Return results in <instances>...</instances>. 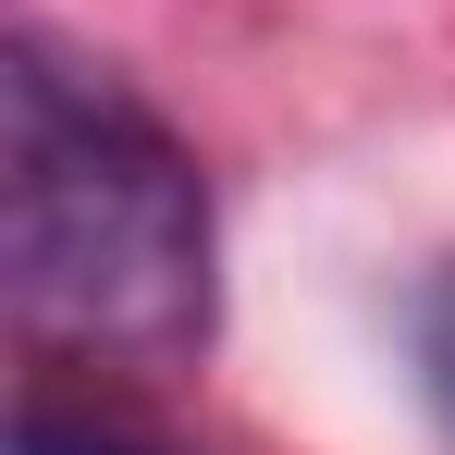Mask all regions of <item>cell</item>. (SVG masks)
<instances>
[{
  "instance_id": "cell-1",
  "label": "cell",
  "mask_w": 455,
  "mask_h": 455,
  "mask_svg": "<svg viewBox=\"0 0 455 455\" xmlns=\"http://www.w3.org/2000/svg\"><path fill=\"white\" fill-rule=\"evenodd\" d=\"M0 271L12 320L75 357L210 345V185L99 62L12 37L0 75Z\"/></svg>"
},
{
  "instance_id": "cell-3",
  "label": "cell",
  "mask_w": 455,
  "mask_h": 455,
  "mask_svg": "<svg viewBox=\"0 0 455 455\" xmlns=\"http://www.w3.org/2000/svg\"><path fill=\"white\" fill-rule=\"evenodd\" d=\"M419 394H431V419H443V443H455V271L419 296Z\"/></svg>"
},
{
  "instance_id": "cell-2",
  "label": "cell",
  "mask_w": 455,
  "mask_h": 455,
  "mask_svg": "<svg viewBox=\"0 0 455 455\" xmlns=\"http://www.w3.org/2000/svg\"><path fill=\"white\" fill-rule=\"evenodd\" d=\"M12 455H160V443H136L124 419H86V406H62V394H25Z\"/></svg>"
}]
</instances>
